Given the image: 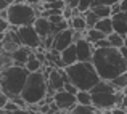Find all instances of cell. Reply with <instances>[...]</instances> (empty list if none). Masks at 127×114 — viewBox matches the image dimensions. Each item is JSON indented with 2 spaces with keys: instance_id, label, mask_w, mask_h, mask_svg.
<instances>
[{
  "instance_id": "obj_19",
  "label": "cell",
  "mask_w": 127,
  "mask_h": 114,
  "mask_svg": "<svg viewBox=\"0 0 127 114\" xmlns=\"http://www.w3.org/2000/svg\"><path fill=\"white\" fill-rule=\"evenodd\" d=\"M96 113V108L93 105H76L72 108V114H93Z\"/></svg>"
},
{
  "instance_id": "obj_16",
  "label": "cell",
  "mask_w": 127,
  "mask_h": 114,
  "mask_svg": "<svg viewBox=\"0 0 127 114\" xmlns=\"http://www.w3.org/2000/svg\"><path fill=\"white\" fill-rule=\"evenodd\" d=\"M26 68L29 69V72H37V71H42L43 69V63L37 58L35 53H32V55L29 56L28 63H26Z\"/></svg>"
},
{
  "instance_id": "obj_4",
  "label": "cell",
  "mask_w": 127,
  "mask_h": 114,
  "mask_svg": "<svg viewBox=\"0 0 127 114\" xmlns=\"http://www.w3.org/2000/svg\"><path fill=\"white\" fill-rule=\"evenodd\" d=\"M21 96L26 100L28 106L39 105L48 96V80H47V74L43 69L29 74Z\"/></svg>"
},
{
  "instance_id": "obj_33",
  "label": "cell",
  "mask_w": 127,
  "mask_h": 114,
  "mask_svg": "<svg viewBox=\"0 0 127 114\" xmlns=\"http://www.w3.org/2000/svg\"><path fill=\"white\" fill-rule=\"evenodd\" d=\"M79 2H81V0H66V5L71 6V8H77V6H79Z\"/></svg>"
},
{
  "instance_id": "obj_31",
  "label": "cell",
  "mask_w": 127,
  "mask_h": 114,
  "mask_svg": "<svg viewBox=\"0 0 127 114\" xmlns=\"http://www.w3.org/2000/svg\"><path fill=\"white\" fill-rule=\"evenodd\" d=\"M121 0H96V5L98 3H101V5H109V6H113L114 3H119Z\"/></svg>"
},
{
  "instance_id": "obj_29",
  "label": "cell",
  "mask_w": 127,
  "mask_h": 114,
  "mask_svg": "<svg viewBox=\"0 0 127 114\" xmlns=\"http://www.w3.org/2000/svg\"><path fill=\"white\" fill-rule=\"evenodd\" d=\"M10 101V96L6 95V93H3V92H0V109L2 108H5V105Z\"/></svg>"
},
{
  "instance_id": "obj_23",
  "label": "cell",
  "mask_w": 127,
  "mask_h": 114,
  "mask_svg": "<svg viewBox=\"0 0 127 114\" xmlns=\"http://www.w3.org/2000/svg\"><path fill=\"white\" fill-rule=\"evenodd\" d=\"M84 18H85V21H87V26H89V29L95 28V24L98 23V19H100L93 10H89V11H85V13H84Z\"/></svg>"
},
{
  "instance_id": "obj_5",
  "label": "cell",
  "mask_w": 127,
  "mask_h": 114,
  "mask_svg": "<svg viewBox=\"0 0 127 114\" xmlns=\"http://www.w3.org/2000/svg\"><path fill=\"white\" fill-rule=\"evenodd\" d=\"M6 11H8V21L11 23L13 28L34 24L35 19L40 16L37 6L29 2H15Z\"/></svg>"
},
{
  "instance_id": "obj_21",
  "label": "cell",
  "mask_w": 127,
  "mask_h": 114,
  "mask_svg": "<svg viewBox=\"0 0 127 114\" xmlns=\"http://www.w3.org/2000/svg\"><path fill=\"white\" fill-rule=\"evenodd\" d=\"M76 96H77L79 105H92V92L90 90H79Z\"/></svg>"
},
{
  "instance_id": "obj_30",
  "label": "cell",
  "mask_w": 127,
  "mask_h": 114,
  "mask_svg": "<svg viewBox=\"0 0 127 114\" xmlns=\"http://www.w3.org/2000/svg\"><path fill=\"white\" fill-rule=\"evenodd\" d=\"M0 3H2V5H0V10H8L10 6L15 3V0H0Z\"/></svg>"
},
{
  "instance_id": "obj_10",
  "label": "cell",
  "mask_w": 127,
  "mask_h": 114,
  "mask_svg": "<svg viewBox=\"0 0 127 114\" xmlns=\"http://www.w3.org/2000/svg\"><path fill=\"white\" fill-rule=\"evenodd\" d=\"M34 28L37 29V32L40 34L42 39H47L48 35L53 34V24H52V21H50L48 18H45V16H39V18L35 19Z\"/></svg>"
},
{
  "instance_id": "obj_2",
  "label": "cell",
  "mask_w": 127,
  "mask_h": 114,
  "mask_svg": "<svg viewBox=\"0 0 127 114\" xmlns=\"http://www.w3.org/2000/svg\"><path fill=\"white\" fill-rule=\"evenodd\" d=\"M29 74H31L29 69L26 66H19V64H11L8 68L2 69V76H0L2 92L6 93L10 98L21 95L23 88L28 82Z\"/></svg>"
},
{
  "instance_id": "obj_17",
  "label": "cell",
  "mask_w": 127,
  "mask_h": 114,
  "mask_svg": "<svg viewBox=\"0 0 127 114\" xmlns=\"http://www.w3.org/2000/svg\"><path fill=\"white\" fill-rule=\"evenodd\" d=\"M108 35L105 34V32H101V31H98L96 28H92V29H87L85 31V39L87 40H90V42L95 45L98 40H101V39H106Z\"/></svg>"
},
{
  "instance_id": "obj_38",
  "label": "cell",
  "mask_w": 127,
  "mask_h": 114,
  "mask_svg": "<svg viewBox=\"0 0 127 114\" xmlns=\"http://www.w3.org/2000/svg\"><path fill=\"white\" fill-rule=\"evenodd\" d=\"M61 114H72V111H63Z\"/></svg>"
},
{
  "instance_id": "obj_39",
  "label": "cell",
  "mask_w": 127,
  "mask_h": 114,
  "mask_svg": "<svg viewBox=\"0 0 127 114\" xmlns=\"http://www.w3.org/2000/svg\"><path fill=\"white\" fill-rule=\"evenodd\" d=\"M122 92H124V95H127V87H126V88H124V90H122Z\"/></svg>"
},
{
  "instance_id": "obj_15",
  "label": "cell",
  "mask_w": 127,
  "mask_h": 114,
  "mask_svg": "<svg viewBox=\"0 0 127 114\" xmlns=\"http://www.w3.org/2000/svg\"><path fill=\"white\" fill-rule=\"evenodd\" d=\"M95 28L98 29V31L105 32L106 35L113 34V32H114V26H113V18H101V19H98V23L95 24Z\"/></svg>"
},
{
  "instance_id": "obj_34",
  "label": "cell",
  "mask_w": 127,
  "mask_h": 114,
  "mask_svg": "<svg viewBox=\"0 0 127 114\" xmlns=\"http://www.w3.org/2000/svg\"><path fill=\"white\" fill-rule=\"evenodd\" d=\"M111 8H113V15H116V13H121V11H122V8H121V2H119V3H114Z\"/></svg>"
},
{
  "instance_id": "obj_41",
  "label": "cell",
  "mask_w": 127,
  "mask_h": 114,
  "mask_svg": "<svg viewBox=\"0 0 127 114\" xmlns=\"http://www.w3.org/2000/svg\"><path fill=\"white\" fill-rule=\"evenodd\" d=\"M124 45H126V47H127V37H126V43H124Z\"/></svg>"
},
{
  "instance_id": "obj_13",
  "label": "cell",
  "mask_w": 127,
  "mask_h": 114,
  "mask_svg": "<svg viewBox=\"0 0 127 114\" xmlns=\"http://www.w3.org/2000/svg\"><path fill=\"white\" fill-rule=\"evenodd\" d=\"M111 18H113L114 32H118V34H121V35H124V37H127V19H126V16H124V11L116 13V15H113Z\"/></svg>"
},
{
  "instance_id": "obj_36",
  "label": "cell",
  "mask_w": 127,
  "mask_h": 114,
  "mask_svg": "<svg viewBox=\"0 0 127 114\" xmlns=\"http://www.w3.org/2000/svg\"><path fill=\"white\" fill-rule=\"evenodd\" d=\"M121 8L122 11H127V0H121Z\"/></svg>"
},
{
  "instance_id": "obj_3",
  "label": "cell",
  "mask_w": 127,
  "mask_h": 114,
  "mask_svg": "<svg viewBox=\"0 0 127 114\" xmlns=\"http://www.w3.org/2000/svg\"><path fill=\"white\" fill-rule=\"evenodd\" d=\"M64 69L69 76V82H72L79 90H92L101 80L92 61H77Z\"/></svg>"
},
{
  "instance_id": "obj_27",
  "label": "cell",
  "mask_w": 127,
  "mask_h": 114,
  "mask_svg": "<svg viewBox=\"0 0 127 114\" xmlns=\"http://www.w3.org/2000/svg\"><path fill=\"white\" fill-rule=\"evenodd\" d=\"M64 90H68L69 93H74V95H77V92H79V88L74 85L72 82H66V85H64Z\"/></svg>"
},
{
  "instance_id": "obj_11",
  "label": "cell",
  "mask_w": 127,
  "mask_h": 114,
  "mask_svg": "<svg viewBox=\"0 0 127 114\" xmlns=\"http://www.w3.org/2000/svg\"><path fill=\"white\" fill-rule=\"evenodd\" d=\"M32 48H29V47L26 45H21L19 48H16L15 52L11 53L13 56V61H15V64H19V66H26V63H28L29 56L32 55Z\"/></svg>"
},
{
  "instance_id": "obj_6",
  "label": "cell",
  "mask_w": 127,
  "mask_h": 114,
  "mask_svg": "<svg viewBox=\"0 0 127 114\" xmlns=\"http://www.w3.org/2000/svg\"><path fill=\"white\" fill-rule=\"evenodd\" d=\"M18 34H19V39H21L23 45L29 47V48H32V50L43 48V39L37 32V29L34 28V24L18 28Z\"/></svg>"
},
{
  "instance_id": "obj_14",
  "label": "cell",
  "mask_w": 127,
  "mask_h": 114,
  "mask_svg": "<svg viewBox=\"0 0 127 114\" xmlns=\"http://www.w3.org/2000/svg\"><path fill=\"white\" fill-rule=\"evenodd\" d=\"M69 26L77 32H85L87 29H89L87 21L84 18V13H81V15H77V16H72V18L69 19Z\"/></svg>"
},
{
  "instance_id": "obj_20",
  "label": "cell",
  "mask_w": 127,
  "mask_h": 114,
  "mask_svg": "<svg viewBox=\"0 0 127 114\" xmlns=\"http://www.w3.org/2000/svg\"><path fill=\"white\" fill-rule=\"evenodd\" d=\"M108 40H109V43H111V47H116V48H121V47H124V43H126V37L121 35V34H118V32L109 34Z\"/></svg>"
},
{
  "instance_id": "obj_22",
  "label": "cell",
  "mask_w": 127,
  "mask_h": 114,
  "mask_svg": "<svg viewBox=\"0 0 127 114\" xmlns=\"http://www.w3.org/2000/svg\"><path fill=\"white\" fill-rule=\"evenodd\" d=\"M109 82L114 85V88H116V90L122 92V90H124L126 87H127V72H124V74H121V76H118L116 79L109 80Z\"/></svg>"
},
{
  "instance_id": "obj_7",
  "label": "cell",
  "mask_w": 127,
  "mask_h": 114,
  "mask_svg": "<svg viewBox=\"0 0 127 114\" xmlns=\"http://www.w3.org/2000/svg\"><path fill=\"white\" fill-rule=\"evenodd\" d=\"M53 103L56 105L60 111H72V108L77 105V96L63 88L53 95Z\"/></svg>"
},
{
  "instance_id": "obj_40",
  "label": "cell",
  "mask_w": 127,
  "mask_h": 114,
  "mask_svg": "<svg viewBox=\"0 0 127 114\" xmlns=\"http://www.w3.org/2000/svg\"><path fill=\"white\" fill-rule=\"evenodd\" d=\"M124 16H126V19H127V11H124Z\"/></svg>"
},
{
  "instance_id": "obj_37",
  "label": "cell",
  "mask_w": 127,
  "mask_h": 114,
  "mask_svg": "<svg viewBox=\"0 0 127 114\" xmlns=\"http://www.w3.org/2000/svg\"><path fill=\"white\" fill-rule=\"evenodd\" d=\"M121 106L124 109H127V95H124V98H122V103H121Z\"/></svg>"
},
{
  "instance_id": "obj_35",
  "label": "cell",
  "mask_w": 127,
  "mask_h": 114,
  "mask_svg": "<svg viewBox=\"0 0 127 114\" xmlns=\"http://www.w3.org/2000/svg\"><path fill=\"white\" fill-rule=\"evenodd\" d=\"M119 50H121V53H122V56H124V58L127 59V47L124 45V47H121V48H119Z\"/></svg>"
},
{
  "instance_id": "obj_32",
  "label": "cell",
  "mask_w": 127,
  "mask_h": 114,
  "mask_svg": "<svg viewBox=\"0 0 127 114\" xmlns=\"http://www.w3.org/2000/svg\"><path fill=\"white\" fill-rule=\"evenodd\" d=\"M113 114H127V109H124L122 106H116L113 108Z\"/></svg>"
},
{
  "instance_id": "obj_26",
  "label": "cell",
  "mask_w": 127,
  "mask_h": 114,
  "mask_svg": "<svg viewBox=\"0 0 127 114\" xmlns=\"http://www.w3.org/2000/svg\"><path fill=\"white\" fill-rule=\"evenodd\" d=\"M2 109H6V111H18V109H21V108H19L13 100H10V101L5 105V108H2Z\"/></svg>"
},
{
  "instance_id": "obj_1",
  "label": "cell",
  "mask_w": 127,
  "mask_h": 114,
  "mask_svg": "<svg viewBox=\"0 0 127 114\" xmlns=\"http://www.w3.org/2000/svg\"><path fill=\"white\" fill-rule=\"evenodd\" d=\"M92 63L103 80H113L118 76L127 72V59L116 47L95 48Z\"/></svg>"
},
{
  "instance_id": "obj_8",
  "label": "cell",
  "mask_w": 127,
  "mask_h": 114,
  "mask_svg": "<svg viewBox=\"0 0 127 114\" xmlns=\"http://www.w3.org/2000/svg\"><path fill=\"white\" fill-rule=\"evenodd\" d=\"M76 40H74V29L68 28L64 31L55 34V40H53V48L58 50V52H63L64 48H68L69 45H72Z\"/></svg>"
},
{
  "instance_id": "obj_9",
  "label": "cell",
  "mask_w": 127,
  "mask_h": 114,
  "mask_svg": "<svg viewBox=\"0 0 127 114\" xmlns=\"http://www.w3.org/2000/svg\"><path fill=\"white\" fill-rule=\"evenodd\" d=\"M76 48H77V58L79 61H92L93 52H95V45L85 37L76 40Z\"/></svg>"
},
{
  "instance_id": "obj_12",
  "label": "cell",
  "mask_w": 127,
  "mask_h": 114,
  "mask_svg": "<svg viewBox=\"0 0 127 114\" xmlns=\"http://www.w3.org/2000/svg\"><path fill=\"white\" fill-rule=\"evenodd\" d=\"M61 59H63V64H64V68H68V66H71V64H74V63L79 61L76 43H72V45L68 47V48L63 50V52H61Z\"/></svg>"
},
{
  "instance_id": "obj_18",
  "label": "cell",
  "mask_w": 127,
  "mask_h": 114,
  "mask_svg": "<svg viewBox=\"0 0 127 114\" xmlns=\"http://www.w3.org/2000/svg\"><path fill=\"white\" fill-rule=\"evenodd\" d=\"M92 10L96 13V16H98L100 19L101 18H111L113 16V8L109 5H101V3H98V5H95Z\"/></svg>"
},
{
  "instance_id": "obj_28",
  "label": "cell",
  "mask_w": 127,
  "mask_h": 114,
  "mask_svg": "<svg viewBox=\"0 0 127 114\" xmlns=\"http://www.w3.org/2000/svg\"><path fill=\"white\" fill-rule=\"evenodd\" d=\"M105 47H111V43H109L108 37H106V39H101V40H98V42L95 43V48H105Z\"/></svg>"
},
{
  "instance_id": "obj_24",
  "label": "cell",
  "mask_w": 127,
  "mask_h": 114,
  "mask_svg": "<svg viewBox=\"0 0 127 114\" xmlns=\"http://www.w3.org/2000/svg\"><path fill=\"white\" fill-rule=\"evenodd\" d=\"M48 19L52 21V24H60V23L64 21L66 18H64L63 15H50V16H48Z\"/></svg>"
},
{
  "instance_id": "obj_25",
  "label": "cell",
  "mask_w": 127,
  "mask_h": 114,
  "mask_svg": "<svg viewBox=\"0 0 127 114\" xmlns=\"http://www.w3.org/2000/svg\"><path fill=\"white\" fill-rule=\"evenodd\" d=\"M0 114H32L29 109H18V111H6V109H0Z\"/></svg>"
}]
</instances>
